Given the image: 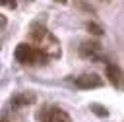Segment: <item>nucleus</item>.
I'll list each match as a JSON object with an SVG mask.
<instances>
[{
    "label": "nucleus",
    "instance_id": "1",
    "mask_svg": "<svg viewBox=\"0 0 124 122\" xmlns=\"http://www.w3.org/2000/svg\"><path fill=\"white\" fill-rule=\"evenodd\" d=\"M31 41L48 56V58H60L62 56V48H60V41L41 23H33L31 25Z\"/></svg>",
    "mask_w": 124,
    "mask_h": 122
},
{
    "label": "nucleus",
    "instance_id": "2",
    "mask_svg": "<svg viewBox=\"0 0 124 122\" xmlns=\"http://www.w3.org/2000/svg\"><path fill=\"white\" fill-rule=\"evenodd\" d=\"M14 58L23 64V66H35V64H45L48 60V56L39 48V46H33L29 43H19L14 50Z\"/></svg>",
    "mask_w": 124,
    "mask_h": 122
},
{
    "label": "nucleus",
    "instance_id": "3",
    "mask_svg": "<svg viewBox=\"0 0 124 122\" xmlns=\"http://www.w3.org/2000/svg\"><path fill=\"white\" fill-rule=\"evenodd\" d=\"M37 120L39 122H72L70 114L60 107H43L37 112Z\"/></svg>",
    "mask_w": 124,
    "mask_h": 122
},
{
    "label": "nucleus",
    "instance_id": "4",
    "mask_svg": "<svg viewBox=\"0 0 124 122\" xmlns=\"http://www.w3.org/2000/svg\"><path fill=\"white\" fill-rule=\"evenodd\" d=\"M74 83L78 89H97V87L105 85V79L99 77L97 74H81L74 79Z\"/></svg>",
    "mask_w": 124,
    "mask_h": 122
},
{
    "label": "nucleus",
    "instance_id": "5",
    "mask_svg": "<svg viewBox=\"0 0 124 122\" xmlns=\"http://www.w3.org/2000/svg\"><path fill=\"white\" fill-rule=\"evenodd\" d=\"M105 76L108 79V83L114 87V89H124V74L122 70L116 66V64H107L105 66Z\"/></svg>",
    "mask_w": 124,
    "mask_h": 122
},
{
    "label": "nucleus",
    "instance_id": "6",
    "mask_svg": "<svg viewBox=\"0 0 124 122\" xmlns=\"http://www.w3.org/2000/svg\"><path fill=\"white\" fill-rule=\"evenodd\" d=\"M37 101L35 93L31 91H19V93H14V97L10 99V105L12 108H23V107H29Z\"/></svg>",
    "mask_w": 124,
    "mask_h": 122
},
{
    "label": "nucleus",
    "instance_id": "7",
    "mask_svg": "<svg viewBox=\"0 0 124 122\" xmlns=\"http://www.w3.org/2000/svg\"><path fill=\"white\" fill-rule=\"evenodd\" d=\"M79 54L89 60H99L101 58V45L99 43H83L79 46Z\"/></svg>",
    "mask_w": 124,
    "mask_h": 122
},
{
    "label": "nucleus",
    "instance_id": "8",
    "mask_svg": "<svg viewBox=\"0 0 124 122\" xmlns=\"http://www.w3.org/2000/svg\"><path fill=\"white\" fill-rule=\"evenodd\" d=\"M85 27H87V31H89L91 35H95V37H101V35H103V27H101L99 23H95V21H87Z\"/></svg>",
    "mask_w": 124,
    "mask_h": 122
},
{
    "label": "nucleus",
    "instance_id": "9",
    "mask_svg": "<svg viewBox=\"0 0 124 122\" xmlns=\"http://www.w3.org/2000/svg\"><path fill=\"white\" fill-rule=\"evenodd\" d=\"M91 110H93L97 116H107V114H108V110H107V108H103V107H101V105H97V103H93V105H91Z\"/></svg>",
    "mask_w": 124,
    "mask_h": 122
},
{
    "label": "nucleus",
    "instance_id": "10",
    "mask_svg": "<svg viewBox=\"0 0 124 122\" xmlns=\"http://www.w3.org/2000/svg\"><path fill=\"white\" fill-rule=\"evenodd\" d=\"M2 2V6H6V8H16L17 4H16V0H0Z\"/></svg>",
    "mask_w": 124,
    "mask_h": 122
},
{
    "label": "nucleus",
    "instance_id": "11",
    "mask_svg": "<svg viewBox=\"0 0 124 122\" xmlns=\"http://www.w3.org/2000/svg\"><path fill=\"white\" fill-rule=\"evenodd\" d=\"M56 2H60V4H66V2H68V0H56Z\"/></svg>",
    "mask_w": 124,
    "mask_h": 122
},
{
    "label": "nucleus",
    "instance_id": "12",
    "mask_svg": "<svg viewBox=\"0 0 124 122\" xmlns=\"http://www.w3.org/2000/svg\"><path fill=\"white\" fill-rule=\"evenodd\" d=\"M25 2H31V0H25Z\"/></svg>",
    "mask_w": 124,
    "mask_h": 122
}]
</instances>
